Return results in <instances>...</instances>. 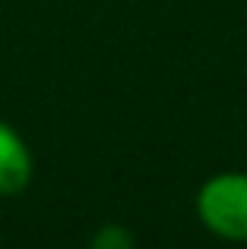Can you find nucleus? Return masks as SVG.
I'll list each match as a JSON object with an SVG mask.
<instances>
[{"label":"nucleus","instance_id":"nucleus-1","mask_svg":"<svg viewBox=\"0 0 247 249\" xmlns=\"http://www.w3.org/2000/svg\"><path fill=\"white\" fill-rule=\"evenodd\" d=\"M197 221L225 243H247V170H219L193 196Z\"/></svg>","mask_w":247,"mask_h":249},{"label":"nucleus","instance_id":"nucleus-2","mask_svg":"<svg viewBox=\"0 0 247 249\" xmlns=\"http://www.w3.org/2000/svg\"><path fill=\"white\" fill-rule=\"evenodd\" d=\"M32 174H35V158H32L29 142L16 126L0 120V199L25 193Z\"/></svg>","mask_w":247,"mask_h":249},{"label":"nucleus","instance_id":"nucleus-3","mask_svg":"<svg viewBox=\"0 0 247 249\" xmlns=\"http://www.w3.org/2000/svg\"><path fill=\"white\" fill-rule=\"evenodd\" d=\"M89 249H136V240L124 224H102L89 240Z\"/></svg>","mask_w":247,"mask_h":249}]
</instances>
